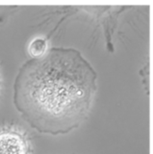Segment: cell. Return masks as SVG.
I'll return each mask as SVG.
<instances>
[{"label":"cell","instance_id":"cell-2","mask_svg":"<svg viewBox=\"0 0 153 154\" xmlns=\"http://www.w3.org/2000/svg\"><path fill=\"white\" fill-rule=\"evenodd\" d=\"M29 147L24 136L13 130L0 133V154H28Z\"/></svg>","mask_w":153,"mask_h":154},{"label":"cell","instance_id":"cell-1","mask_svg":"<svg viewBox=\"0 0 153 154\" xmlns=\"http://www.w3.org/2000/svg\"><path fill=\"white\" fill-rule=\"evenodd\" d=\"M95 77L79 52L53 48L21 67L14 82V102L20 114L39 130L67 129L88 114Z\"/></svg>","mask_w":153,"mask_h":154},{"label":"cell","instance_id":"cell-4","mask_svg":"<svg viewBox=\"0 0 153 154\" xmlns=\"http://www.w3.org/2000/svg\"><path fill=\"white\" fill-rule=\"evenodd\" d=\"M1 90H2V75L0 72V93H1Z\"/></svg>","mask_w":153,"mask_h":154},{"label":"cell","instance_id":"cell-3","mask_svg":"<svg viewBox=\"0 0 153 154\" xmlns=\"http://www.w3.org/2000/svg\"><path fill=\"white\" fill-rule=\"evenodd\" d=\"M28 50L33 58H39L46 54L47 41L41 38H34L31 41Z\"/></svg>","mask_w":153,"mask_h":154}]
</instances>
